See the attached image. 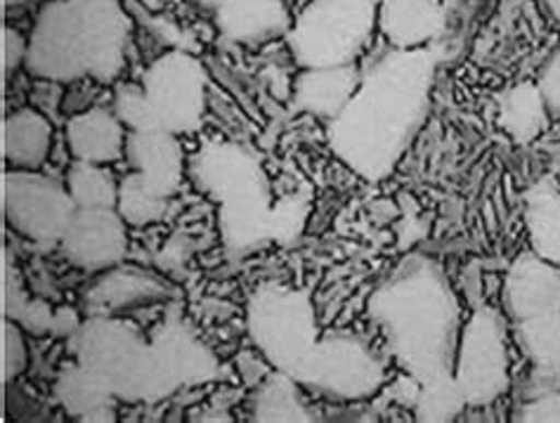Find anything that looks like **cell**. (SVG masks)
Masks as SVG:
<instances>
[{"label": "cell", "mask_w": 560, "mask_h": 423, "mask_svg": "<svg viewBox=\"0 0 560 423\" xmlns=\"http://www.w3.org/2000/svg\"><path fill=\"white\" fill-rule=\"evenodd\" d=\"M55 396L65 407V412L81 421H112L114 419V396L102 386L97 378L85 372L79 362L62 372L57 378Z\"/></svg>", "instance_id": "obj_22"}, {"label": "cell", "mask_w": 560, "mask_h": 423, "mask_svg": "<svg viewBox=\"0 0 560 423\" xmlns=\"http://www.w3.org/2000/svg\"><path fill=\"white\" fill-rule=\"evenodd\" d=\"M67 148L77 162L109 166L126 154V126L109 109L91 107L73 114L65 128Z\"/></svg>", "instance_id": "obj_17"}, {"label": "cell", "mask_w": 560, "mask_h": 423, "mask_svg": "<svg viewBox=\"0 0 560 423\" xmlns=\"http://www.w3.org/2000/svg\"><path fill=\"white\" fill-rule=\"evenodd\" d=\"M544 8L549 10V14L556 22H560V0H544Z\"/></svg>", "instance_id": "obj_37"}, {"label": "cell", "mask_w": 560, "mask_h": 423, "mask_svg": "<svg viewBox=\"0 0 560 423\" xmlns=\"http://www.w3.org/2000/svg\"><path fill=\"white\" fill-rule=\"evenodd\" d=\"M537 85L544 102H547L549 114L560 116V48L549 57V62L544 64Z\"/></svg>", "instance_id": "obj_34"}, {"label": "cell", "mask_w": 560, "mask_h": 423, "mask_svg": "<svg viewBox=\"0 0 560 423\" xmlns=\"http://www.w3.org/2000/svg\"><path fill=\"white\" fill-rule=\"evenodd\" d=\"M168 199L161 197L140 173L130 171L119 185V201L116 211L128 225H150L164 218Z\"/></svg>", "instance_id": "obj_28"}, {"label": "cell", "mask_w": 560, "mask_h": 423, "mask_svg": "<svg viewBox=\"0 0 560 423\" xmlns=\"http://www.w3.org/2000/svg\"><path fill=\"white\" fill-rule=\"evenodd\" d=\"M381 0H313L291 24L287 40L303 69L352 64L378 26Z\"/></svg>", "instance_id": "obj_5"}, {"label": "cell", "mask_w": 560, "mask_h": 423, "mask_svg": "<svg viewBox=\"0 0 560 423\" xmlns=\"http://www.w3.org/2000/svg\"><path fill=\"white\" fill-rule=\"evenodd\" d=\"M142 87L159 126L173 136L201 126L209 102V71L189 50H168L144 69Z\"/></svg>", "instance_id": "obj_8"}, {"label": "cell", "mask_w": 560, "mask_h": 423, "mask_svg": "<svg viewBox=\"0 0 560 423\" xmlns=\"http://www.w3.org/2000/svg\"><path fill=\"white\" fill-rule=\"evenodd\" d=\"M52 150V124L48 116L22 107L5 116L3 124V156L12 171H38L48 162Z\"/></svg>", "instance_id": "obj_21"}, {"label": "cell", "mask_w": 560, "mask_h": 423, "mask_svg": "<svg viewBox=\"0 0 560 423\" xmlns=\"http://www.w3.org/2000/svg\"><path fill=\"white\" fill-rule=\"evenodd\" d=\"M152 343L166 392H173L185 384H203L215 374L213 355L180 322L161 327L159 337Z\"/></svg>", "instance_id": "obj_18"}, {"label": "cell", "mask_w": 560, "mask_h": 423, "mask_svg": "<svg viewBox=\"0 0 560 423\" xmlns=\"http://www.w3.org/2000/svg\"><path fill=\"white\" fill-rule=\"evenodd\" d=\"M440 52L435 48L381 55L343 111L329 124L336 156L366 180H383L417 136L431 102Z\"/></svg>", "instance_id": "obj_1"}, {"label": "cell", "mask_w": 560, "mask_h": 423, "mask_svg": "<svg viewBox=\"0 0 560 423\" xmlns=\"http://www.w3.org/2000/svg\"><path fill=\"white\" fill-rule=\"evenodd\" d=\"M291 376L336 400H364L386 381V367L360 339L334 333L317 341Z\"/></svg>", "instance_id": "obj_7"}, {"label": "cell", "mask_w": 560, "mask_h": 423, "mask_svg": "<svg viewBox=\"0 0 560 423\" xmlns=\"http://www.w3.org/2000/svg\"><path fill=\"white\" fill-rule=\"evenodd\" d=\"M515 339L537 369L560 372V310L521 319Z\"/></svg>", "instance_id": "obj_26"}, {"label": "cell", "mask_w": 560, "mask_h": 423, "mask_svg": "<svg viewBox=\"0 0 560 423\" xmlns=\"http://www.w3.org/2000/svg\"><path fill=\"white\" fill-rule=\"evenodd\" d=\"M119 121L130 130V133H138V130H152L161 128L156 121V114L150 97H147L142 83H121L114 93V109Z\"/></svg>", "instance_id": "obj_30"}, {"label": "cell", "mask_w": 560, "mask_h": 423, "mask_svg": "<svg viewBox=\"0 0 560 423\" xmlns=\"http://www.w3.org/2000/svg\"><path fill=\"white\" fill-rule=\"evenodd\" d=\"M28 55V38H24L18 28L5 24L3 26V77L5 81L26 64Z\"/></svg>", "instance_id": "obj_33"}, {"label": "cell", "mask_w": 560, "mask_h": 423, "mask_svg": "<svg viewBox=\"0 0 560 423\" xmlns=\"http://www.w3.org/2000/svg\"><path fill=\"white\" fill-rule=\"evenodd\" d=\"M173 296V289L156 274L138 268L116 266L102 272L100 280L88 289L85 305L93 315H119L124 310L144 308Z\"/></svg>", "instance_id": "obj_15"}, {"label": "cell", "mask_w": 560, "mask_h": 423, "mask_svg": "<svg viewBox=\"0 0 560 423\" xmlns=\"http://www.w3.org/2000/svg\"><path fill=\"white\" fill-rule=\"evenodd\" d=\"M393 355L419 384L454 369L462 315L447 277L425 256H409L370 301Z\"/></svg>", "instance_id": "obj_2"}, {"label": "cell", "mask_w": 560, "mask_h": 423, "mask_svg": "<svg viewBox=\"0 0 560 423\" xmlns=\"http://www.w3.org/2000/svg\"><path fill=\"white\" fill-rule=\"evenodd\" d=\"M130 34L121 0H50L34 22L24 67L38 81L112 83L126 67Z\"/></svg>", "instance_id": "obj_3"}, {"label": "cell", "mask_w": 560, "mask_h": 423, "mask_svg": "<svg viewBox=\"0 0 560 423\" xmlns=\"http://www.w3.org/2000/svg\"><path fill=\"white\" fill-rule=\"evenodd\" d=\"M504 303L515 322L560 310V268L537 254L521 256L506 274Z\"/></svg>", "instance_id": "obj_13"}, {"label": "cell", "mask_w": 560, "mask_h": 423, "mask_svg": "<svg viewBox=\"0 0 560 423\" xmlns=\"http://www.w3.org/2000/svg\"><path fill=\"white\" fill-rule=\"evenodd\" d=\"M119 185L102 164L73 162L67 175V189L79 209H116Z\"/></svg>", "instance_id": "obj_27"}, {"label": "cell", "mask_w": 560, "mask_h": 423, "mask_svg": "<svg viewBox=\"0 0 560 423\" xmlns=\"http://www.w3.org/2000/svg\"><path fill=\"white\" fill-rule=\"evenodd\" d=\"M447 28L445 0H381L378 32L397 50L429 48Z\"/></svg>", "instance_id": "obj_14"}, {"label": "cell", "mask_w": 560, "mask_h": 423, "mask_svg": "<svg viewBox=\"0 0 560 423\" xmlns=\"http://www.w3.org/2000/svg\"><path fill=\"white\" fill-rule=\"evenodd\" d=\"M126 221L116 209H77L62 237V251L88 272L116 268L128 249Z\"/></svg>", "instance_id": "obj_12"}, {"label": "cell", "mask_w": 560, "mask_h": 423, "mask_svg": "<svg viewBox=\"0 0 560 423\" xmlns=\"http://www.w3.org/2000/svg\"><path fill=\"white\" fill-rule=\"evenodd\" d=\"M73 357L116 400H156L168 396L154 343L114 315H93L71 337Z\"/></svg>", "instance_id": "obj_4"}, {"label": "cell", "mask_w": 560, "mask_h": 423, "mask_svg": "<svg viewBox=\"0 0 560 423\" xmlns=\"http://www.w3.org/2000/svg\"><path fill=\"white\" fill-rule=\"evenodd\" d=\"M187 3L195 5L201 12H213L215 14V10L220 8V3H223V0H187Z\"/></svg>", "instance_id": "obj_35"}, {"label": "cell", "mask_w": 560, "mask_h": 423, "mask_svg": "<svg viewBox=\"0 0 560 423\" xmlns=\"http://www.w3.org/2000/svg\"><path fill=\"white\" fill-rule=\"evenodd\" d=\"M209 162L220 168L206 166V178H211V187L220 189V199L225 203V227L228 235L237 237V246L248 244V235L254 232L260 237L265 232L262 218L268 213V199L260 171L254 158L237 148H213L209 150Z\"/></svg>", "instance_id": "obj_11"}, {"label": "cell", "mask_w": 560, "mask_h": 423, "mask_svg": "<svg viewBox=\"0 0 560 423\" xmlns=\"http://www.w3.org/2000/svg\"><path fill=\"white\" fill-rule=\"evenodd\" d=\"M246 325L260 357L284 374L296 372L319 341L313 303L296 289H258L248 303Z\"/></svg>", "instance_id": "obj_6"}, {"label": "cell", "mask_w": 560, "mask_h": 423, "mask_svg": "<svg viewBox=\"0 0 560 423\" xmlns=\"http://www.w3.org/2000/svg\"><path fill=\"white\" fill-rule=\"evenodd\" d=\"M69 189L38 171H8L3 178V211L18 235L38 244H60L77 213Z\"/></svg>", "instance_id": "obj_10"}, {"label": "cell", "mask_w": 560, "mask_h": 423, "mask_svg": "<svg viewBox=\"0 0 560 423\" xmlns=\"http://www.w3.org/2000/svg\"><path fill=\"white\" fill-rule=\"evenodd\" d=\"M126 156L130 168L140 173L161 197L171 199L183 180V148L178 136L164 128L138 130L128 136Z\"/></svg>", "instance_id": "obj_16"}, {"label": "cell", "mask_w": 560, "mask_h": 423, "mask_svg": "<svg viewBox=\"0 0 560 423\" xmlns=\"http://www.w3.org/2000/svg\"><path fill=\"white\" fill-rule=\"evenodd\" d=\"M26 369V339L22 325L5 317L3 325V381L12 384Z\"/></svg>", "instance_id": "obj_31"}, {"label": "cell", "mask_w": 560, "mask_h": 423, "mask_svg": "<svg viewBox=\"0 0 560 423\" xmlns=\"http://www.w3.org/2000/svg\"><path fill=\"white\" fill-rule=\"evenodd\" d=\"M215 24L228 40L265 43L287 36L293 22L287 0H223L215 10Z\"/></svg>", "instance_id": "obj_19"}, {"label": "cell", "mask_w": 560, "mask_h": 423, "mask_svg": "<svg viewBox=\"0 0 560 423\" xmlns=\"http://www.w3.org/2000/svg\"><path fill=\"white\" fill-rule=\"evenodd\" d=\"M452 374L470 407L490 404L509 388L506 329L497 310L480 308L462 327Z\"/></svg>", "instance_id": "obj_9"}, {"label": "cell", "mask_w": 560, "mask_h": 423, "mask_svg": "<svg viewBox=\"0 0 560 423\" xmlns=\"http://www.w3.org/2000/svg\"><path fill=\"white\" fill-rule=\"evenodd\" d=\"M360 81L362 69L355 64L303 69V74L293 85V99H296V107L301 111L331 121L355 95Z\"/></svg>", "instance_id": "obj_20"}, {"label": "cell", "mask_w": 560, "mask_h": 423, "mask_svg": "<svg viewBox=\"0 0 560 423\" xmlns=\"http://www.w3.org/2000/svg\"><path fill=\"white\" fill-rule=\"evenodd\" d=\"M547 102L541 97L539 85L523 83L506 93L501 102L499 121L501 128L515 140V142H533L549 121Z\"/></svg>", "instance_id": "obj_24"}, {"label": "cell", "mask_w": 560, "mask_h": 423, "mask_svg": "<svg viewBox=\"0 0 560 423\" xmlns=\"http://www.w3.org/2000/svg\"><path fill=\"white\" fill-rule=\"evenodd\" d=\"M3 3H5V10L10 12V10H20V8L28 5V3H32V0H3Z\"/></svg>", "instance_id": "obj_38"}, {"label": "cell", "mask_w": 560, "mask_h": 423, "mask_svg": "<svg viewBox=\"0 0 560 423\" xmlns=\"http://www.w3.org/2000/svg\"><path fill=\"white\" fill-rule=\"evenodd\" d=\"M525 223L533 251L560 268V192L541 183L527 195Z\"/></svg>", "instance_id": "obj_23"}, {"label": "cell", "mask_w": 560, "mask_h": 423, "mask_svg": "<svg viewBox=\"0 0 560 423\" xmlns=\"http://www.w3.org/2000/svg\"><path fill=\"white\" fill-rule=\"evenodd\" d=\"M132 3H138L147 12H161L166 5V0H132Z\"/></svg>", "instance_id": "obj_36"}, {"label": "cell", "mask_w": 560, "mask_h": 423, "mask_svg": "<svg viewBox=\"0 0 560 423\" xmlns=\"http://www.w3.org/2000/svg\"><path fill=\"white\" fill-rule=\"evenodd\" d=\"M515 416H518V421H560V390L537 392Z\"/></svg>", "instance_id": "obj_32"}, {"label": "cell", "mask_w": 560, "mask_h": 423, "mask_svg": "<svg viewBox=\"0 0 560 423\" xmlns=\"http://www.w3.org/2000/svg\"><path fill=\"white\" fill-rule=\"evenodd\" d=\"M256 421H315L301 402L299 381L291 374L277 372L262 378L254 398Z\"/></svg>", "instance_id": "obj_25"}, {"label": "cell", "mask_w": 560, "mask_h": 423, "mask_svg": "<svg viewBox=\"0 0 560 423\" xmlns=\"http://www.w3.org/2000/svg\"><path fill=\"white\" fill-rule=\"evenodd\" d=\"M417 398V419L419 421H452L459 416L466 407V398L456 384L454 374H442L431 378V381L419 384Z\"/></svg>", "instance_id": "obj_29"}]
</instances>
